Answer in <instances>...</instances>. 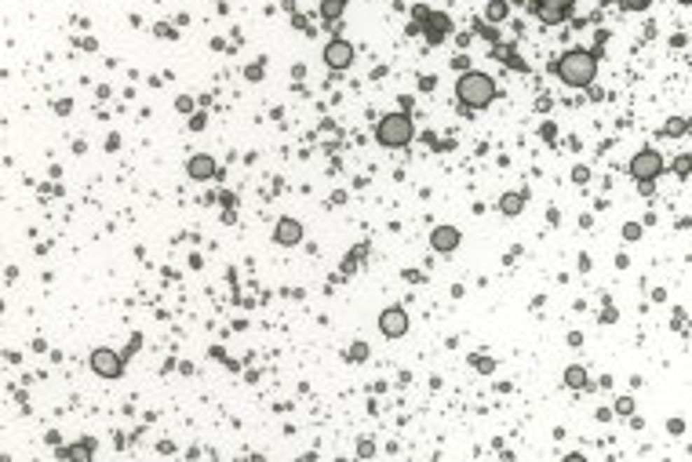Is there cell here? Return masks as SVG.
<instances>
[{
    "label": "cell",
    "instance_id": "6da1fadb",
    "mask_svg": "<svg viewBox=\"0 0 692 462\" xmlns=\"http://www.w3.org/2000/svg\"><path fill=\"white\" fill-rule=\"evenodd\" d=\"M554 73L561 84L569 88H590L594 77H597V51H587V48H569L554 62Z\"/></svg>",
    "mask_w": 692,
    "mask_h": 462
},
{
    "label": "cell",
    "instance_id": "7a4b0ae2",
    "mask_svg": "<svg viewBox=\"0 0 692 462\" xmlns=\"http://www.w3.org/2000/svg\"><path fill=\"white\" fill-rule=\"evenodd\" d=\"M496 80L488 77V73H478V69H466L459 80H455V99H459V106L466 109H485L496 102Z\"/></svg>",
    "mask_w": 692,
    "mask_h": 462
},
{
    "label": "cell",
    "instance_id": "3957f363",
    "mask_svg": "<svg viewBox=\"0 0 692 462\" xmlns=\"http://www.w3.org/2000/svg\"><path fill=\"white\" fill-rule=\"evenodd\" d=\"M412 139H415V124L408 113H387L375 124V142L387 146V150H405Z\"/></svg>",
    "mask_w": 692,
    "mask_h": 462
},
{
    "label": "cell",
    "instance_id": "277c9868",
    "mask_svg": "<svg viewBox=\"0 0 692 462\" xmlns=\"http://www.w3.org/2000/svg\"><path fill=\"white\" fill-rule=\"evenodd\" d=\"M663 175V153H656L652 146H645L642 153H634L630 160V178L642 186V193H652V182Z\"/></svg>",
    "mask_w": 692,
    "mask_h": 462
},
{
    "label": "cell",
    "instance_id": "5b68a950",
    "mask_svg": "<svg viewBox=\"0 0 692 462\" xmlns=\"http://www.w3.org/2000/svg\"><path fill=\"white\" fill-rule=\"evenodd\" d=\"M415 22L423 26V33H427V41H430V44H441L445 36L452 33L448 15H441V11H430V8H423V4L415 8ZM419 26H412V33H415Z\"/></svg>",
    "mask_w": 692,
    "mask_h": 462
},
{
    "label": "cell",
    "instance_id": "8992f818",
    "mask_svg": "<svg viewBox=\"0 0 692 462\" xmlns=\"http://www.w3.org/2000/svg\"><path fill=\"white\" fill-rule=\"evenodd\" d=\"M124 360H127V357L113 354V349H109V346H99V349H91V357H88L91 372H95V375H102V379H120V375H124Z\"/></svg>",
    "mask_w": 692,
    "mask_h": 462
},
{
    "label": "cell",
    "instance_id": "52a82bcc",
    "mask_svg": "<svg viewBox=\"0 0 692 462\" xmlns=\"http://www.w3.org/2000/svg\"><path fill=\"white\" fill-rule=\"evenodd\" d=\"M528 8H532V15L539 18V22H546V26H561L565 18L572 15L576 0H528Z\"/></svg>",
    "mask_w": 692,
    "mask_h": 462
},
{
    "label": "cell",
    "instance_id": "ba28073f",
    "mask_svg": "<svg viewBox=\"0 0 692 462\" xmlns=\"http://www.w3.org/2000/svg\"><path fill=\"white\" fill-rule=\"evenodd\" d=\"M324 66L328 69H350L354 66V44L342 41V36H332V41L324 44Z\"/></svg>",
    "mask_w": 692,
    "mask_h": 462
},
{
    "label": "cell",
    "instance_id": "9c48e42d",
    "mask_svg": "<svg viewBox=\"0 0 692 462\" xmlns=\"http://www.w3.org/2000/svg\"><path fill=\"white\" fill-rule=\"evenodd\" d=\"M379 331L387 339H401V335H408V313L401 309V306H387L379 313Z\"/></svg>",
    "mask_w": 692,
    "mask_h": 462
},
{
    "label": "cell",
    "instance_id": "30bf717a",
    "mask_svg": "<svg viewBox=\"0 0 692 462\" xmlns=\"http://www.w3.org/2000/svg\"><path fill=\"white\" fill-rule=\"evenodd\" d=\"M459 240H463V233L455 230V226H437V230H430V248H434L437 255L455 251V248H459Z\"/></svg>",
    "mask_w": 692,
    "mask_h": 462
},
{
    "label": "cell",
    "instance_id": "8fae6325",
    "mask_svg": "<svg viewBox=\"0 0 692 462\" xmlns=\"http://www.w3.org/2000/svg\"><path fill=\"white\" fill-rule=\"evenodd\" d=\"M299 240H303V223H299V218H281V223L273 226V244L296 248Z\"/></svg>",
    "mask_w": 692,
    "mask_h": 462
},
{
    "label": "cell",
    "instance_id": "7c38bea8",
    "mask_svg": "<svg viewBox=\"0 0 692 462\" xmlns=\"http://www.w3.org/2000/svg\"><path fill=\"white\" fill-rule=\"evenodd\" d=\"M219 168H215V157H208V153H197V157H190L186 160V175L190 178H197V182H205V178H212Z\"/></svg>",
    "mask_w": 692,
    "mask_h": 462
},
{
    "label": "cell",
    "instance_id": "4fadbf2b",
    "mask_svg": "<svg viewBox=\"0 0 692 462\" xmlns=\"http://www.w3.org/2000/svg\"><path fill=\"white\" fill-rule=\"evenodd\" d=\"M525 200H528V193H525V190H518V193L510 190V193H503V197H499V211H503L506 218H514V215H521V211H525Z\"/></svg>",
    "mask_w": 692,
    "mask_h": 462
},
{
    "label": "cell",
    "instance_id": "5bb4252c",
    "mask_svg": "<svg viewBox=\"0 0 692 462\" xmlns=\"http://www.w3.org/2000/svg\"><path fill=\"white\" fill-rule=\"evenodd\" d=\"M565 386H569V390H587V386H590V379H587V368H579V364L565 368Z\"/></svg>",
    "mask_w": 692,
    "mask_h": 462
},
{
    "label": "cell",
    "instance_id": "9a60e30c",
    "mask_svg": "<svg viewBox=\"0 0 692 462\" xmlns=\"http://www.w3.org/2000/svg\"><path fill=\"white\" fill-rule=\"evenodd\" d=\"M346 11V0H321V18L328 26L332 22H339V15Z\"/></svg>",
    "mask_w": 692,
    "mask_h": 462
},
{
    "label": "cell",
    "instance_id": "2e32d148",
    "mask_svg": "<svg viewBox=\"0 0 692 462\" xmlns=\"http://www.w3.org/2000/svg\"><path fill=\"white\" fill-rule=\"evenodd\" d=\"M496 55H499V59H503L510 69H518V73H525V69H528V66H525V59H518V55H514V48H499Z\"/></svg>",
    "mask_w": 692,
    "mask_h": 462
},
{
    "label": "cell",
    "instance_id": "e0dca14e",
    "mask_svg": "<svg viewBox=\"0 0 692 462\" xmlns=\"http://www.w3.org/2000/svg\"><path fill=\"white\" fill-rule=\"evenodd\" d=\"M506 11H510V4H506V0H492V4H488V22H503V18H506Z\"/></svg>",
    "mask_w": 692,
    "mask_h": 462
},
{
    "label": "cell",
    "instance_id": "ac0fdd59",
    "mask_svg": "<svg viewBox=\"0 0 692 462\" xmlns=\"http://www.w3.org/2000/svg\"><path fill=\"white\" fill-rule=\"evenodd\" d=\"M473 29H478V33L485 36V41H492V44H496V41H499V33H496V29H492V26H485V22H481V18H478V22H473Z\"/></svg>",
    "mask_w": 692,
    "mask_h": 462
},
{
    "label": "cell",
    "instance_id": "d6986e66",
    "mask_svg": "<svg viewBox=\"0 0 692 462\" xmlns=\"http://www.w3.org/2000/svg\"><path fill=\"white\" fill-rule=\"evenodd\" d=\"M688 168H692V157H678V160H674V175H688Z\"/></svg>",
    "mask_w": 692,
    "mask_h": 462
},
{
    "label": "cell",
    "instance_id": "ffe728a7",
    "mask_svg": "<svg viewBox=\"0 0 692 462\" xmlns=\"http://www.w3.org/2000/svg\"><path fill=\"white\" fill-rule=\"evenodd\" d=\"M619 4H623L627 11H645V8L652 4V0H619Z\"/></svg>",
    "mask_w": 692,
    "mask_h": 462
},
{
    "label": "cell",
    "instance_id": "44dd1931",
    "mask_svg": "<svg viewBox=\"0 0 692 462\" xmlns=\"http://www.w3.org/2000/svg\"><path fill=\"white\" fill-rule=\"evenodd\" d=\"M364 357H368V346H364V342H354V346H350V360H364Z\"/></svg>",
    "mask_w": 692,
    "mask_h": 462
},
{
    "label": "cell",
    "instance_id": "7402d4cb",
    "mask_svg": "<svg viewBox=\"0 0 692 462\" xmlns=\"http://www.w3.org/2000/svg\"><path fill=\"white\" fill-rule=\"evenodd\" d=\"M616 412H619V415H630V412H634V400H630V397H619V400H616Z\"/></svg>",
    "mask_w": 692,
    "mask_h": 462
},
{
    "label": "cell",
    "instance_id": "603a6c76",
    "mask_svg": "<svg viewBox=\"0 0 692 462\" xmlns=\"http://www.w3.org/2000/svg\"><path fill=\"white\" fill-rule=\"evenodd\" d=\"M685 132V120H670L667 124V135H681Z\"/></svg>",
    "mask_w": 692,
    "mask_h": 462
},
{
    "label": "cell",
    "instance_id": "cb8c5ba5",
    "mask_svg": "<svg viewBox=\"0 0 692 462\" xmlns=\"http://www.w3.org/2000/svg\"><path fill=\"white\" fill-rule=\"evenodd\" d=\"M678 4H692V0H678Z\"/></svg>",
    "mask_w": 692,
    "mask_h": 462
}]
</instances>
